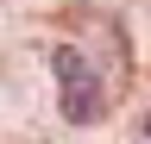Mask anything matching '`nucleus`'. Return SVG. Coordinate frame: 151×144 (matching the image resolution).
<instances>
[{"mask_svg": "<svg viewBox=\"0 0 151 144\" xmlns=\"http://www.w3.org/2000/svg\"><path fill=\"white\" fill-rule=\"evenodd\" d=\"M50 69H57V106H63V119H69V125H94V119L107 113V88H101L94 63H88L76 44L50 50Z\"/></svg>", "mask_w": 151, "mask_h": 144, "instance_id": "f257e3e1", "label": "nucleus"}, {"mask_svg": "<svg viewBox=\"0 0 151 144\" xmlns=\"http://www.w3.org/2000/svg\"><path fill=\"white\" fill-rule=\"evenodd\" d=\"M145 138H151V113H145Z\"/></svg>", "mask_w": 151, "mask_h": 144, "instance_id": "f03ea898", "label": "nucleus"}]
</instances>
